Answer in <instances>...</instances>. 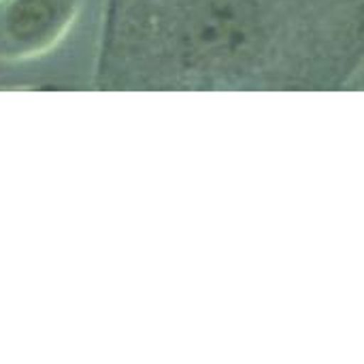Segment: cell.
I'll list each match as a JSON object with an SVG mask.
<instances>
[{
  "label": "cell",
  "instance_id": "obj_1",
  "mask_svg": "<svg viewBox=\"0 0 364 364\" xmlns=\"http://www.w3.org/2000/svg\"><path fill=\"white\" fill-rule=\"evenodd\" d=\"M364 60V0H107L100 90L333 87Z\"/></svg>",
  "mask_w": 364,
  "mask_h": 364
},
{
  "label": "cell",
  "instance_id": "obj_2",
  "mask_svg": "<svg viewBox=\"0 0 364 364\" xmlns=\"http://www.w3.org/2000/svg\"><path fill=\"white\" fill-rule=\"evenodd\" d=\"M83 0H0V62L36 60L75 26Z\"/></svg>",
  "mask_w": 364,
  "mask_h": 364
}]
</instances>
